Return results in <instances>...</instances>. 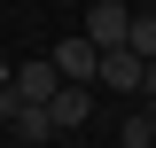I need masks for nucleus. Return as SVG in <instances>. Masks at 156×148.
<instances>
[{
  "label": "nucleus",
  "mask_w": 156,
  "mask_h": 148,
  "mask_svg": "<svg viewBox=\"0 0 156 148\" xmlns=\"http://www.w3.org/2000/svg\"><path fill=\"white\" fill-rule=\"evenodd\" d=\"M47 62H55V78H62V86H94V62H101V47H94V39H62Z\"/></svg>",
  "instance_id": "obj_1"
},
{
  "label": "nucleus",
  "mask_w": 156,
  "mask_h": 148,
  "mask_svg": "<svg viewBox=\"0 0 156 148\" xmlns=\"http://www.w3.org/2000/svg\"><path fill=\"white\" fill-rule=\"evenodd\" d=\"M94 86H109V93H140V55H133V47H101Z\"/></svg>",
  "instance_id": "obj_2"
},
{
  "label": "nucleus",
  "mask_w": 156,
  "mask_h": 148,
  "mask_svg": "<svg viewBox=\"0 0 156 148\" xmlns=\"http://www.w3.org/2000/svg\"><path fill=\"white\" fill-rule=\"evenodd\" d=\"M125 23H133L125 0H94V8H86V39H94V47H125Z\"/></svg>",
  "instance_id": "obj_3"
},
{
  "label": "nucleus",
  "mask_w": 156,
  "mask_h": 148,
  "mask_svg": "<svg viewBox=\"0 0 156 148\" xmlns=\"http://www.w3.org/2000/svg\"><path fill=\"white\" fill-rule=\"evenodd\" d=\"M8 86H16V101H55V62L47 55H31V62H16V70H8Z\"/></svg>",
  "instance_id": "obj_4"
},
{
  "label": "nucleus",
  "mask_w": 156,
  "mask_h": 148,
  "mask_svg": "<svg viewBox=\"0 0 156 148\" xmlns=\"http://www.w3.org/2000/svg\"><path fill=\"white\" fill-rule=\"evenodd\" d=\"M47 117H55V132H78L86 117H94V86H55V101H47Z\"/></svg>",
  "instance_id": "obj_5"
},
{
  "label": "nucleus",
  "mask_w": 156,
  "mask_h": 148,
  "mask_svg": "<svg viewBox=\"0 0 156 148\" xmlns=\"http://www.w3.org/2000/svg\"><path fill=\"white\" fill-rule=\"evenodd\" d=\"M0 125H8V140H31V148H39L47 132H55V117H47V101H16Z\"/></svg>",
  "instance_id": "obj_6"
},
{
  "label": "nucleus",
  "mask_w": 156,
  "mask_h": 148,
  "mask_svg": "<svg viewBox=\"0 0 156 148\" xmlns=\"http://www.w3.org/2000/svg\"><path fill=\"white\" fill-rule=\"evenodd\" d=\"M125 47H133L140 62L156 55V8H133V23H125Z\"/></svg>",
  "instance_id": "obj_7"
},
{
  "label": "nucleus",
  "mask_w": 156,
  "mask_h": 148,
  "mask_svg": "<svg viewBox=\"0 0 156 148\" xmlns=\"http://www.w3.org/2000/svg\"><path fill=\"white\" fill-rule=\"evenodd\" d=\"M156 140V132H148V109H133V117H125V148H148Z\"/></svg>",
  "instance_id": "obj_8"
},
{
  "label": "nucleus",
  "mask_w": 156,
  "mask_h": 148,
  "mask_svg": "<svg viewBox=\"0 0 156 148\" xmlns=\"http://www.w3.org/2000/svg\"><path fill=\"white\" fill-rule=\"evenodd\" d=\"M140 93H148V101H156V55L140 62Z\"/></svg>",
  "instance_id": "obj_9"
},
{
  "label": "nucleus",
  "mask_w": 156,
  "mask_h": 148,
  "mask_svg": "<svg viewBox=\"0 0 156 148\" xmlns=\"http://www.w3.org/2000/svg\"><path fill=\"white\" fill-rule=\"evenodd\" d=\"M148 132H156V101H148Z\"/></svg>",
  "instance_id": "obj_10"
},
{
  "label": "nucleus",
  "mask_w": 156,
  "mask_h": 148,
  "mask_svg": "<svg viewBox=\"0 0 156 148\" xmlns=\"http://www.w3.org/2000/svg\"><path fill=\"white\" fill-rule=\"evenodd\" d=\"M8 148H31V140H8Z\"/></svg>",
  "instance_id": "obj_11"
}]
</instances>
